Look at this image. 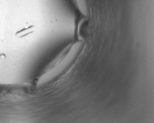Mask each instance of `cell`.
I'll use <instances>...</instances> for the list:
<instances>
[{
	"label": "cell",
	"instance_id": "1",
	"mask_svg": "<svg viewBox=\"0 0 154 123\" xmlns=\"http://www.w3.org/2000/svg\"><path fill=\"white\" fill-rule=\"evenodd\" d=\"M74 43L67 45L52 59L42 71L38 78L49 74L56 70L69 58L73 49Z\"/></svg>",
	"mask_w": 154,
	"mask_h": 123
},
{
	"label": "cell",
	"instance_id": "2",
	"mask_svg": "<svg viewBox=\"0 0 154 123\" xmlns=\"http://www.w3.org/2000/svg\"><path fill=\"white\" fill-rule=\"evenodd\" d=\"M31 84L27 82L5 84L0 83V96H12L26 94L29 91Z\"/></svg>",
	"mask_w": 154,
	"mask_h": 123
},
{
	"label": "cell",
	"instance_id": "3",
	"mask_svg": "<svg viewBox=\"0 0 154 123\" xmlns=\"http://www.w3.org/2000/svg\"><path fill=\"white\" fill-rule=\"evenodd\" d=\"M76 1L80 12L85 16H87L89 13V5L88 0H76Z\"/></svg>",
	"mask_w": 154,
	"mask_h": 123
},
{
	"label": "cell",
	"instance_id": "4",
	"mask_svg": "<svg viewBox=\"0 0 154 123\" xmlns=\"http://www.w3.org/2000/svg\"><path fill=\"white\" fill-rule=\"evenodd\" d=\"M35 30V27L34 26H30L27 28H23L21 30L19 31L16 33V36L17 38H22L27 36Z\"/></svg>",
	"mask_w": 154,
	"mask_h": 123
}]
</instances>
